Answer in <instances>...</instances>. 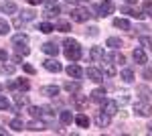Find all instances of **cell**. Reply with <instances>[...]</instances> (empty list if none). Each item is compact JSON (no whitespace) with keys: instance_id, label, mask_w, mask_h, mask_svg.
I'll use <instances>...</instances> for the list:
<instances>
[{"instance_id":"obj_53","label":"cell","mask_w":152,"mask_h":136,"mask_svg":"<svg viewBox=\"0 0 152 136\" xmlns=\"http://www.w3.org/2000/svg\"><path fill=\"white\" fill-rule=\"evenodd\" d=\"M126 2H128V4H134V2H136V0H126Z\"/></svg>"},{"instance_id":"obj_34","label":"cell","mask_w":152,"mask_h":136,"mask_svg":"<svg viewBox=\"0 0 152 136\" xmlns=\"http://www.w3.org/2000/svg\"><path fill=\"white\" fill-rule=\"evenodd\" d=\"M140 45L144 49H152V39L150 37H140Z\"/></svg>"},{"instance_id":"obj_32","label":"cell","mask_w":152,"mask_h":136,"mask_svg":"<svg viewBox=\"0 0 152 136\" xmlns=\"http://www.w3.org/2000/svg\"><path fill=\"white\" fill-rule=\"evenodd\" d=\"M120 77H122V79L126 81V83H130V81L134 79V71H132V69H124V71H122V75H120Z\"/></svg>"},{"instance_id":"obj_29","label":"cell","mask_w":152,"mask_h":136,"mask_svg":"<svg viewBox=\"0 0 152 136\" xmlns=\"http://www.w3.org/2000/svg\"><path fill=\"white\" fill-rule=\"evenodd\" d=\"M110 59H112V61H114V63H118V65H124V63H126V57L122 55V53H112V55H110Z\"/></svg>"},{"instance_id":"obj_7","label":"cell","mask_w":152,"mask_h":136,"mask_svg":"<svg viewBox=\"0 0 152 136\" xmlns=\"http://www.w3.org/2000/svg\"><path fill=\"white\" fill-rule=\"evenodd\" d=\"M110 118H112V116L105 114L104 110H102V112L95 114V124L99 126V128H107V126H110Z\"/></svg>"},{"instance_id":"obj_3","label":"cell","mask_w":152,"mask_h":136,"mask_svg":"<svg viewBox=\"0 0 152 136\" xmlns=\"http://www.w3.org/2000/svg\"><path fill=\"white\" fill-rule=\"evenodd\" d=\"M89 10L87 8H73L71 10V21H75V23H85V21H89Z\"/></svg>"},{"instance_id":"obj_6","label":"cell","mask_w":152,"mask_h":136,"mask_svg":"<svg viewBox=\"0 0 152 136\" xmlns=\"http://www.w3.org/2000/svg\"><path fill=\"white\" fill-rule=\"evenodd\" d=\"M59 12H61V8H59L57 4H55L53 0H47V6H45V10H43V14H45L47 18H53V16H57Z\"/></svg>"},{"instance_id":"obj_40","label":"cell","mask_w":152,"mask_h":136,"mask_svg":"<svg viewBox=\"0 0 152 136\" xmlns=\"http://www.w3.org/2000/svg\"><path fill=\"white\" fill-rule=\"evenodd\" d=\"M85 33L89 35V37H97V35H99V29H97V26H89Z\"/></svg>"},{"instance_id":"obj_42","label":"cell","mask_w":152,"mask_h":136,"mask_svg":"<svg viewBox=\"0 0 152 136\" xmlns=\"http://www.w3.org/2000/svg\"><path fill=\"white\" fill-rule=\"evenodd\" d=\"M142 75H144V79H152V67H144Z\"/></svg>"},{"instance_id":"obj_33","label":"cell","mask_w":152,"mask_h":136,"mask_svg":"<svg viewBox=\"0 0 152 136\" xmlns=\"http://www.w3.org/2000/svg\"><path fill=\"white\" fill-rule=\"evenodd\" d=\"M8 33H10V24L4 18H0V35H8Z\"/></svg>"},{"instance_id":"obj_17","label":"cell","mask_w":152,"mask_h":136,"mask_svg":"<svg viewBox=\"0 0 152 136\" xmlns=\"http://www.w3.org/2000/svg\"><path fill=\"white\" fill-rule=\"evenodd\" d=\"M89 98H91V102H104L105 100V90L104 87H97L89 93Z\"/></svg>"},{"instance_id":"obj_13","label":"cell","mask_w":152,"mask_h":136,"mask_svg":"<svg viewBox=\"0 0 152 136\" xmlns=\"http://www.w3.org/2000/svg\"><path fill=\"white\" fill-rule=\"evenodd\" d=\"M59 120H61V124H71V122H75V116L69 112V110H61L59 112Z\"/></svg>"},{"instance_id":"obj_16","label":"cell","mask_w":152,"mask_h":136,"mask_svg":"<svg viewBox=\"0 0 152 136\" xmlns=\"http://www.w3.org/2000/svg\"><path fill=\"white\" fill-rule=\"evenodd\" d=\"M63 90L69 91V93H77V91L81 90V83L79 81H65L63 83Z\"/></svg>"},{"instance_id":"obj_24","label":"cell","mask_w":152,"mask_h":136,"mask_svg":"<svg viewBox=\"0 0 152 136\" xmlns=\"http://www.w3.org/2000/svg\"><path fill=\"white\" fill-rule=\"evenodd\" d=\"M105 45L112 47V49H120V47L124 45V43H122V39H118V37H110V39L105 41Z\"/></svg>"},{"instance_id":"obj_31","label":"cell","mask_w":152,"mask_h":136,"mask_svg":"<svg viewBox=\"0 0 152 136\" xmlns=\"http://www.w3.org/2000/svg\"><path fill=\"white\" fill-rule=\"evenodd\" d=\"M39 31H41V33H45V35H49V33H53V31H55V26H53L51 23H41V24H39Z\"/></svg>"},{"instance_id":"obj_4","label":"cell","mask_w":152,"mask_h":136,"mask_svg":"<svg viewBox=\"0 0 152 136\" xmlns=\"http://www.w3.org/2000/svg\"><path fill=\"white\" fill-rule=\"evenodd\" d=\"M112 12H114V4H112L110 0H104V2L97 6V16H102V18H104V16H110Z\"/></svg>"},{"instance_id":"obj_51","label":"cell","mask_w":152,"mask_h":136,"mask_svg":"<svg viewBox=\"0 0 152 136\" xmlns=\"http://www.w3.org/2000/svg\"><path fill=\"white\" fill-rule=\"evenodd\" d=\"M67 2H69V4H77L79 0H67Z\"/></svg>"},{"instance_id":"obj_22","label":"cell","mask_w":152,"mask_h":136,"mask_svg":"<svg viewBox=\"0 0 152 136\" xmlns=\"http://www.w3.org/2000/svg\"><path fill=\"white\" fill-rule=\"evenodd\" d=\"M55 29L61 31V33H69L71 31V23H67V21H57V23H55Z\"/></svg>"},{"instance_id":"obj_39","label":"cell","mask_w":152,"mask_h":136,"mask_svg":"<svg viewBox=\"0 0 152 136\" xmlns=\"http://www.w3.org/2000/svg\"><path fill=\"white\" fill-rule=\"evenodd\" d=\"M18 87L26 91V90H31V83H28L26 79H18Z\"/></svg>"},{"instance_id":"obj_12","label":"cell","mask_w":152,"mask_h":136,"mask_svg":"<svg viewBox=\"0 0 152 136\" xmlns=\"http://www.w3.org/2000/svg\"><path fill=\"white\" fill-rule=\"evenodd\" d=\"M59 91H61V90H59L57 85H45V87H41V93L47 96V98H57Z\"/></svg>"},{"instance_id":"obj_20","label":"cell","mask_w":152,"mask_h":136,"mask_svg":"<svg viewBox=\"0 0 152 136\" xmlns=\"http://www.w3.org/2000/svg\"><path fill=\"white\" fill-rule=\"evenodd\" d=\"M73 106H75L77 110H83V108L87 106V98H85V96H79V93H77V96L73 98Z\"/></svg>"},{"instance_id":"obj_54","label":"cell","mask_w":152,"mask_h":136,"mask_svg":"<svg viewBox=\"0 0 152 136\" xmlns=\"http://www.w3.org/2000/svg\"><path fill=\"white\" fill-rule=\"evenodd\" d=\"M0 91H2V85H0Z\"/></svg>"},{"instance_id":"obj_47","label":"cell","mask_w":152,"mask_h":136,"mask_svg":"<svg viewBox=\"0 0 152 136\" xmlns=\"http://www.w3.org/2000/svg\"><path fill=\"white\" fill-rule=\"evenodd\" d=\"M138 91L142 93V98H144V100L148 98V90H146V87H138Z\"/></svg>"},{"instance_id":"obj_52","label":"cell","mask_w":152,"mask_h":136,"mask_svg":"<svg viewBox=\"0 0 152 136\" xmlns=\"http://www.w3.org/2000/svg\"><path fill=\"white\" fill-rule=\"evenodd\" d=\"M148 132H150V134H152V122H150V124H148Z\"/></svg>"},{"instance_id":"obj_37","label":"cell","mask_w":152,"mask_h":136,"mask_svg":"<svg viewBox=\"0 0 152 136\" xmlns=\"http://www.w3.org/2000/svg\"><path fill=\"white\" fill-rule=\"evenodd\" d=\"M0 110H10V102L6 98H0Z\"/></svg>"},{"instance_id":"obj_46","label":"cell","mask_w":152,"mask_h":136,"mask_svg":"<svg viewBox=\"0 0 152 136\" xmlns=\"http://www.w3.org/2000/svg\"><path fill=\"white\" fill-rule=\"evenodd\" d=\"M6 59H8V53L4 49H0V61H6Z\"/></svg>"},{"instance_id":"obj_35","label":"cell","mask_w":152,"mask_h":136,"mask_svg":"<svg viewBox=\"0 0 152 136\" xmlns=\"http://www.w3.org/2000/svg\"><path fill=\"white\" fill-rule=\"evenodd\" d=\"M16 53H18V55H28L31 49H28L26 45H20V47H16Z\"/></svg>"},{"instance_id":"obj_14","label":"cell","mask_w":152,"mask_h":136,"mask_svg":"<svg viewBox=\"0 0 152 136\" xmlns=\"http://www.w3.org/2000/svg\"><path fill=\"white\" fill-rule=\"evenodd\" d=\"M41 51H43V53H47V55L57 57V53H59V47L55 45V43H45V45H41Z\"/></svg>"},{"instance_id":"obj_2","label":"cell","mask_w":152,"mask_h":136,"mask_svg":"<svg viewBox=\"0 0 152 136\" xmlns=\"http://www.w3.org/2000/svg\"><path fill=\"white\" fill-rule=\"evenodd\" d=\"M134 112H136V116H142V118H148V116H152V104L150 102H136L134 104Z\"/></svg>"},{"instance_id":"obj_10","label":"cell","mask_w":152,"mask_h":136,"mask_svg":"<svg viewBox=\"0 0 152 136\" xmlns=\"http://www.w3.org/2000/svg\"><path fill=\"white\" fill-rule=\"evenodd\" d=\"M85 75H87V77H89L91 81H95V83L104 81V75H102V71H99V69H95V67H87Z\"/></svg>"},{"instance_id":"obj_25","label":"cell","mask_w":152,"mask_h":136,"mask_svg":"<svg viewBox=\"0 0 152 136\" xmlns=\"http://www.w3.org/2000/svg\"><path fill=\"white\" fill-rule=\"evenodd\" d=\"M26 128H28V130H33V132H41V130H45V124H43L41 120H39V122H37V120H33V122H28V126H26Z\"/></svg>"},{"instance_id":"obj_5","label":"cell","mask_w":152,"mask_h":136,"mask_svg":"<svg viewBox=\"0 0 152 136\" xmlns=\"http://www.w3.org/2000/svg\"><path fill=\"white\" fill-rule=\"evenodd\" d=\"M43 67L47 69V71H51V73H59V71L63 69V65L59 63L57 59H45V61H43Z\"/></svg>"},{"instance_id":"obj_15","label":"cell","mask_w":152,"mask_h":136,"mask_svg":"<svg viewBox=\"0 0 152 136\" xmlns=\"http://www.w3.org/2000/svg\"><path fill=\"white\" fill-rule=\"evenodd\" d=\"M99 65H102V71H104L107 77H116L118 71H116V67H114L112 63H104V59H102V61H99Z\"/></svg>"},{"instance_id":"obj_38","label":"cell","mask_w":152,"mask_h":136,"mask_svg":"<svg viewBox=\"0 0 152 136\" xmlns=\"http://www.w3.org/2000/svg\"><path fill=\"white\" fill-rule=\"evenodd\" d=\"M23 18L24 21H33V18H35V12L33 10H23Z\"/></svg>"},{"instance_id":"obj_8","label":"cell","mask_w":152,"mask_h":136,"mask_svg":"<svg viewBox=\"0 0 152 136\" xmlns=\"http://www.w3.org/2000/svg\"><path fill=\"white\" fill-rule=\"evenodd\" d=\"M65 71H67V75H69V77H73V79H79V77L83 75V69L79 67L77 63H69V67L65 69Z\"/></svg>"},{"instance_id":"obj_23","label":"cell","mask_w":152,"mask_h":136,"mask_svg":"<svg viewBox=\"0 0 152 136\" xmlns=\"http://www.w3.org/2000/svg\"><path fill=\"white\" fill-rule=\"evenodd\" d=\"M14 104H16L18 108H23V106H28V96H23V93H16V96H14Z\"/></svg>"},{"instance_id":"obj_27","label":"cell","mask_w":152,"mask_h":136,"mask_svg":"<svg viewBox=\"0 0 152 136\" xmlns=\"http://www.w3.org/2000/svg\"><path fill=\"white\" fill-rule=\"evenodd\" d=\"M114 26H116V29H122V31H130V23L126 18H116V21H114Z\"/></svg>"},{"instance_id":"obj_44","label":"cell","mask_w":152,"mask_h":136,"mask_svg":"<svg viewBox=\"0 0 152 136\" xmlns=\"http://www.w3.org/2000/svg\"><path fill=\"white\" fill-rule=\"evenodd\" d=\"M23 69L26 71V73H28V75H33V73H35V67H33V65H28V63H24Z\"/></svg>"},{"instance_id":"obj_21","label":"cell","mask_w":152,"mask_h":136,"mask_svg":"<svg viewBox=\"0 0 152 136\" xmlns=\"http://www.w3.org/2000/svg\"><path fill=\"white\" fill-rule=\"evenodd\" d=\"M16 10H18V8H16L14 2H6V0L2 2V12H6V14H14Z\"/></svg>"},{"instance_id":"obj_45","label":"cell","mask_w":152,"mask_h":136,"mask_svg":"<svg viewBox=\"0 0 152 136\" xmlns=\"http://www.w3.org/2000/svg\"><path fill=\"white\" fill-rule=\"evenodd\" d=\"M24 23H26V21H24V18H20V16H18V18H14V26H18V29H20Z\"/></svg>"},{"instance_id":"obj_26","label":"cell","mask_w":152,"mask_h":136,"mask_svg":"<svg viewBox=\"0 0 152 136\" xmlns=\"http://www.w3.org/2000/svg\"><path fill=\"white\" fill-rule=\"evenodd\" d=\"M12 43H14V47H20V45H26V43H28V37H26V35H16V37H14V39H12Z\"/></svg>"},{"instance_id":"obj_41","label":"cell","mask_w":152,"mask_h":136,"mask_svg":"<svg viewBox=\"0 0 152 136\" xmlns=\"http://www.w3.org/2000/svg\"><path fill=\"white\" fill-rule=\"evenodd\" d=\"M144 14L152 18V2H146V4H144Z\"/></svg>"},{"instance_id":"obj_18","label":"cell","mask_w":152,"mask_h":136,"mask_svg":"<svg viewBox=\"0 0 152 136\" xmlns=\"http://www.w3.org/2000/svg\"><path fill=\"white\" fill-rule=\"evenodd\" d=\"M75 124L79 126V128H87V126H89V118H87V114L79 112L77 116H75Z\"/></svg>"},{"instance_id":"obj_49","label":"cell","mask_w":152,"mask_h":136,"mask_svg":"<svg viewBox=\"0 0 152 136\" xmlns=\"http://www.w3.org/2000/svg\"><path fill=\"white\" fill-rule=\"evenodd\" d=\"M43 0H28V4H41Z\"/></svg>"},{"instance_id":"obj_11","label":"cell","mask_w":152,"mask_h":136,"mask_svg":"<svg viewBox=\"0 0 152 136\" xmlns=\"http://www.w3.org/2000/svg\"><path fill=\"white\" fill-rule=\"evenodd\" d=\"M89 57L94 59L95 63H99L102 59H105V53H104V49H102V47H91V51H89Z\"/></svg>"},{"instance_id":"obj_28","label":"cell","mask_w":152,"mask_h":136,"mask_svg":"<svg viewBox=\"0 0 152 136\" xmlns=\"http://www.w3.org/2000/svg\"><path fill=\"white\" fill-rule=\"evenodd\" d=\"M10 128L14 130V132H23V128H24L23 120H20V118H14V120H10Z\"/></svg>"},{"instance_id":"obj_50","label":"cell","mask_w":152,"mask_h":136,"mask_svg":"<svg viewBox=\"0 0 152 136\" xmlns=\"http://www.w3.org/2000/svg\"><path fill=\"white\" fill-rule=\"evenodd\" d=\"M4 134H6V130H4V128L0 126V136H4Z\"/></svg>"},{"instance_id":"obj_1","label":"cell","mask_w":152,"mask_h":136,"mask_svg":"<svg viewBox=\"0 0 152 136\" xmlns=\"http://www.w3.org/2000/svg\"><path fill=\"white\" fill-rule=\"evenodd\" d=\"M63 45H65V57H67L69 61H79V59H81V45H79V41H75V39H65Z\"/></svg>"},{"instance_id":"obj_19","label":"cell","mask_w":152,"mask_h":136,"mask_svg":"<svg viewBox=\"0 0 152 136\" xmlns=\"http://www.w3.org/2000/svg\"><path fill=\"white\" fill-rule=\"evenodd\" d=\"M132 57H134V61H136V63H140V65L146 63V53H144V49H134Z\"/></svg>"},{"instance_id":"obj_36","label":"cell","mask_w":152,"mask_h":136,"mask_svg":"<svg viewBox=\"0 0 152 136\" xmlns=\"http://www.w3.org/2000/svg\"><path fill=\"white\" fill-rule=\"evenodd\" d=\"M0 73H8V75L14 73V65H2L0 67Z\"/></svg>"},{"instance_id":"obj_9","label":"cell","mask_w":152,"mask_h":136,"mask_svg":"<svg viewBox=\"0 0 152 136\" xmlns=\"http://www.w3.org/2000/svg\"><path fill=\"white\" fill-rule=\"evenodd\" d=\"M102 110H104L105 114H110V116H114V114H118V102L116 100H104Z\"/></svg>"},{"instance_id":"obj_48","label":"cell","mask_w":152,"mask_h":136,"mask_svg":"<svg viewBox=\"0 0 152 136\" xmlns=\"http://www.w3.org/2000/svg\"><path fill=\"white\" fill-rule=\"evenodd\" d=\"M18 87V81H8V90H16Z\"/></svg>"},{"instance_id":"obj_30","label":"cell","mask_w":152,"mask_h":136,"mask_svg":"<svg viewBox=\"0 0 152 136\" xmlns=\"http://www.w3.org/2000/svg\"><path fill=\"white\" fill-rule=\"evenodd\" d=\"M28 112H31V116H33V118H41V116L45 114V108H39V106H31V108H28Z\"/></svg>"},{"instance_id":"obj_43","label":"cell","mask_w":152,"mask_h":136,"mask_svg":"<svg viewBox=\"0 0 152 136\" xmlns=\"http://www.w3.org/2000/svg\"><path fill=\"white\" fill-rule=\"evenodd\" d=\"M128 100H130V93H128V91H122V93H120V102L126 104Z\"/></svg>"}]
</instances>
